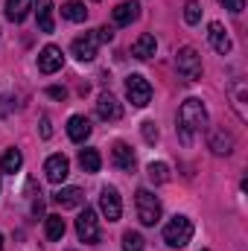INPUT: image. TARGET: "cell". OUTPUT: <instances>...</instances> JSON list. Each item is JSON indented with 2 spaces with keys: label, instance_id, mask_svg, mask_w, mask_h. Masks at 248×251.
<instances>
[{
  "label": "cell",
  "instance_id": "obj_6",
  "mask_svg": "<svg viewBox=\"0 0 248 251\" xmlns=\"http://www.w3.org/2000/svg\"><path fill=\"white\" fill-rule=\"evenodd\" d=\"M76 234H79V240L82 243H99V219H97V213L91 210V207H85L82 213H79V219H76Z\"/></svg>",
  "mask_w": 248,
  "mask_h": 251
},
{
  "label": "cell",
  "instance_id": "obj_10",
  "mask_svg": "<svg viewBox=\"0 0 248 251\" xmlns=\"http://www.w3.org/2000/svg\"><path fill=\"white\" fill-rule=\"evenodd\" d=\"M62 64H64V56L56 44H47L38 53V70L41 73H56V70H62Z\"/></svg>",
  "mask_w": 248,
  "mask_h": 251
},
{
  "label": "cell",
  "instance_id": "obj_24",
  "mask_svg": "<svg viewBox=\"0 0 248 251\" xmlns=\"http://www.w3.org/2000/svg\"><path fill=\"white\" fill-rule=\"evenodd\" d=\"M21 167H24V155H21L18 149H9V152L0 158V170H3V173H12V176H15Z\"/></svg>",
  "mask_w": 248,
  "mask_h": 251
},
{
  "label": "cell",
  "instance_id": "obj_33",
  "mask_svg": "<svg viewBox=\"0 0 248 251\" xmlns=\"http://www.w3.org/2000/svg\"><path fill=\"white\" fill-rule=\"evenodd\" d=\"M47 94H50L53 100H64V97H67V91H64V88H50Z\"/></svg>",
  "mask_w": 248,
  "mask_h": 251
},
{
  "label": "cell",
  "instance_id": "obj_8",
  "mask_svg": "<svg viewBox=\"0 0 248 251\" xmlns=\"http://www.w3.org/2000/svg\"><path fill=\"white\" fill-rule=\"evenodd\" d=\"M97 44H99V38L94 35V32H85V35H79L76 41H73V56L79 59V62H94L97 59Z\"/></svg>",
  "mask_w": 248,
  "mask_h": 251
},
{
  "label": "cell",
  "instance_id": "obj_35",
  "mask_svg": "<svg viewBox=\"0 0 248 251\" xmlns=\"http://www.w3.org/2000/svg\"><path fill=\"white\" fill-rule=\"evenodd\" d=\"M201 251H207V249H201Z\"/></svg>",
  "mask_w": 248,
  "mask_h": 251
},
{
  "label": "cell",
  "instance_id": "obj_14",
  "mask_svg": "<svg viewBox=\"0 0 248 251\" xmlns=\"http://www.w3.org/2000/svg\"><path fill=\"white\" fill-rule=\"evenodd\" d=\"M111 161H114V167H117V170L131 173V170H134V152H131V146L123 143V140H117V143H114V149H111Z\"/></svg>",
  "mask_w": 248,
  "mask_h": 251
},
{
  "label": "cell",
  "instance_id": "obj_12",
  "mask_svg": "<svg viewBox=\"0 0 248 251\" xmlns=\"http://www.w3.org/2000/svg\"><path fill=\"white\" fill-rule=\"evenodd\" d=\"M97 114H99V120L114 123V120H120V117H123V105H120L111 94H102V97L97 100Z\"/></svg>",
  "mask_w": 248,
  "mask_h": 251
},
{
  "label": "cell",
  "instance_id": "obj_27",
  "mask_svg": "<svg viewBox=\"0 0 248 251\" xmlns=\"http://www.w3.org/2000/svg\"><path fill=\"white\" fill-rule=\"evenodd\" d=\"M184 21L187 24H198V21H201V3H198V0H187Z\"/></svg>",
  "mask_w": 248,
  "mask_h": 251
},
{
  "label": "cell",
  "instance_id": "obj_34",
  "mask_svg": "<svg viewBox=\"0 0 248 251\" xmlns=\"http://www.w3.org/2000/svg\"><path fill=\"white\" fill-rule=\"evenodd\" d=\"M0 251H3V237H0Z\"/></svg>",
  "mask_w": 248,
  "mask_h": 251
},
{
  "label": "cell",
  "instance_id": "obj_28",
  "mask_svg": "<svg viewBox=\"0 0 248 251\" xmlns=\"http://www.w3.org/2000/svg\"><path fill=\"white\" fill-rule=\"evenodd\" d=\"M140 131H143V140L146 143H158V128H155L152 120H146V123L140 126Z\"/></svg>",
  "mask_w": 248,
  "mask_h": 251
},
{
  "label": "cell",
  "instance_id": "obj_21",
  "mask_svg": "<svg viewBox=\"0 0 248 251\" xmlns=\"http://www.w3.org/2000/svg\"><path fill=\"white\" fill-rule=\"evenodd\" d=\"M79 164H82L85 173H99V167H102V155H99L97 149H82V152H79Z\"/></svg>",
  "mask_w": 248,
  "mask_h": 251
},
{
  "label": "cell",
  "instance_id": "obj_1",
  "mask_svg": "<svg viewBox=\"0 0 248 251\" xmlns=\"http://www.w3.org/2000/svg\"><path fill=\"white\" fill-rule=\"evenodd\" d=\"M204 128H207V111H204L201 100H187L178 108V134H181V140L190 143L193 134L204 131Z\"/></svg>",
  "mask_w": 248,
  "mask_h": 251
},
{
  "label": "cell",
  "instance_id": "obj_31",
  "mask_svg": "<svg viewBox=\"0 0 248 251\" xmlns=\"http://www.w3.org/2000/svg\"><path fill=\"white\" fill-rule=\"evenodd\" d=\"M41 137H44V140L53 137V123H50V117H41Z\"/></svg>",
  "mask_w": 248,
  "mask_h": 251
},
{
  "label": "cell",
  "instance_id": "obj_5",
  "mask_svg": "<svg viewBox=\"0 0 248 251\" xmlns=\"http://www.w3.org/2000/svg\"><path fill=\"white\" fill-rule=\"evenodd\" d=\"M175 67H178V73L184 76L187 82L201 79V56H198V50L196 47H181L175 53Z\"/></svg>",
  "mask_w": 248,
  "mask_h": 251
},
{
  "label": "cell",
  "instance_id": "obj_19",
  "mask_svg": "<svg viewBox=\"0 0 248 251\" xmlns=\"http://www.w3.org/2000/svg\"><path fill=\"white\" fill-rule=\"evenodd\" d=\"M137 15H140V6L134 0H125V3H120L114 9V24L117 26H128L131 21H137Z\"/></svg>",
  "mask_w": 248,
  "mask_h": 251
},
{
  "label": "cell",
  "instance_id": "obj_29",
  "mask_svg": "<svg viewBox=\"0 0 248 251\" xmlns=\"http://www.w3.org/2000/svg\"><path fill=\"white\" fill-rule=\"evenodd\" d=\"M243 100H246V85L237 82V85H234V105L240 108V117H246V114H243Z\"/></svg>",
  "mask_w": 248,
  "mask_h": 251
},
{
  "label": "cell",
  "instance_id": "obj_26",
  "mask_svg": "<svg viewBox=\"0 0 248 251\" xmlns=\"http://www.w3.org/2000/svg\"><path fill=\"white\" fill-rule=\"evenodd\" d=\"M143 246H146V240H143L137 231H125L123 234V249L125 251H143Z\"/></svg>",
  "mask_w": 248,
  "mask_h": 251
},
{
  "label": "cell",
  "instance_id": "obj_11",
  "mask_svg": "<svg viewBox=\"0 0 248 251\" xmlns=\"http://www.w3.org/2000/svg\"><path fill=\"white\" fill-rule=\"evenodd\" d=\"M207 38H210V44H213V50L219 53V56H228L231 53V38H228V29L219 24V21H213L210 26H207Z\"/></svg>",
  "mask_w": 248,
  "mask_h": 251
},
{
  "label": "cell",
  "instance_id": "obj_32",
  "mask_svg": "<svg viewBox=\"0 0 248 251\" xmlns=\"http://www.w3.org/2000/svg\"><path fill=\"white\" fill-rule=\"evenodd\" d=\"M97 38H99V41H111V38H114V29L102 26V29H97Z\"/></svg>",
  "mask_w": 248,
  "mask_h": 251
},
{
  "label": "cell",
  "instance_id": "obj_30",
  "mask_svg": "<svg viewBox=\"0 0 248 251\" xmlns=\"http://www.w3.org/2000/svg\"><path fill=\"white\" fill-rule=\"evenodd\" d=\"M225 9H231V12H243L246 9V0H219Z\"/></svg>",
  "mask_w": 248,
  "mask_h": 251
},
{
  "label": "cell",
  "instance_id": "obj_2",
  "mask_svg": "<svg viewBox=\"0 0 248 251\" xmlns=\"http://www.w3.org/2000/svg\"><path fill=\"white\" fill-rule=\"evenodd\" d=\"M190 240H193V222L187 216H173L164 225V243L170 249H184Z\"/></svg>",
  "mask_w": 248,
  "mask_h": 251
},
{
  "label": "cell",
  "instance_id": "obj_22",
  "mask_svg": "<svg viewBox=\"0 0 248 251\" xmlns=\"http://www.w3.org/2000/svg\"><path fill=\"white\" fill-rule=\"evenodd\" d=\"M44 231H47V240L59 243L64 237V231H67V225H64L62 216H47V219H44Z\"/></svg>",
  "mask_w": 248,
  "mask_h": 251
},
{
  "label": "cell",
  "instance_id": "obj_17",
  "mask_svg": "<svg viewBox=\"0 0 248 251\" xmlns=\"http://www.w3.org/2000/svg\"><path fill=\"white\" fill-rule=\"evenodd\" d=\"M53 201H56L59 207H82V204H85V193L79 187H62L53 196Z\"/></svg>",
  "mask_w": 248,
  "mask_h": 251
},
{
  "label": "cell",
  "instance_id": "obj_25",
  "mask_svg": "<svg viewBox=\"0 0 248 251\" xmlns=\"http://www.w3.org/2000/svg\"><path fill=\"white\" fill-rule=\"evenodd\" d=\"M146 173H149V178H152L155 184H167V181H170V167H167L164 161H152V164L146 167Z\"/></svg>",
  "mask_w": 248,
  "mask_h": 251
},
{
  "label": "cell",
  "instance_id": "obj_15",
  "mask_svg": "<svg viewBox=\"0 0 248 251\" xmlns=\"http://www.w3.org/2000/svg\"><path fill=\"white\" fill-rule=\"evenodd\" d=\"M155 50H158V41H155V35H149V32H143L134 44H131V56L134 59H152L155 56Z\"/></svg>",
  "mask_w": 248,
  "mask_h": 251
},
{
  "label": "cell",
  "instance_id": "obj_13",
  "mask_svg": "<svg viewBox=\"0 0 248 251\" xmlns=\"http://www.w3.org/2000/svg\"><path fill=\"white\" fill-rule=\"evenodd\" d=\"M67 137H70L73 143H85V140L91 137V120L82 117V114H73V117L67 120Z\"/></svg>",
  "mask_w": 248,
  "mask_h": 251
},
{
  "label": "cell",
  "instance_id": "obj_4",
  "mask_svg": "<svg viewBox=\"0 0 248 251\" xmlns=\"http://www.w3.org/2000/svg\"><path fill=\"white\" fill-rule=\"evenodd\" d=\"M134 204H137V219H140L143 225H155V222L161 219V201H158L155 193H149V190H137Z\"/></svg>",
  "mask_w": 248,
  "mask_h": 251
},
{
  "label": "cell",
  "instance_id": "obj_20",
  "mask_svg": "<svg viewBox=\"0 0 248 251\" xmlns=\"http://www.w3.org/2000/svg\"><path fill=\"white\" fill-rule=\"evenodd\" d=\"M32 9V0H6V18L12 24H21Z\"/></svg>",
  "mask_w": 248,
  "mask_h": 251
},
{
  "label": "cell",
  "instance_id": "obj_18",
  "mask_svg": "<svg viewBox=\"0 0 248 251\" xmlns=\"http://www.w3.org/2000/svg\"><path fill=\"white\" fill-rule=\"evenodd\" d=\"M210 149H213V155H231L234 152V137L225 128H216V131H210Z\"/></svg>",
  "mask_w": 248,
  "mask_h": 251
},
{
  "label": "cell",
  "instance_id": "obj_9",
  "mask_svg": "<svg viewBox=\"0 0 248 251\" xmlns=\"http://www.w3.org/2000/svg\"><path fill=\"white\" fill-rule=\"evenodd\" d=\"M44 173H47V181L50 184H62L64 178L70 176V161L64 155H50L47 164H44Z\"/></svg>",
  "mask_w": 248,
  "mask_h": 251
},
{
  "label": "cell",
  "instance_id": "obj_23",
  "mask_svg": "<svg viewBox=\"0 0 248 251\" xmlns=\"http://www.w3.org/2000/svg\"><path fill=\"white\" fill-rule=\"evenodd\" d=\"M62 15L67 21H73V24H82V21L88 18V9H85V3H79V0H70V3L62 6Z\"/></svg>",
  "mask_w": 248,
  "mask_h": 251
},
{
  "label": "cell",
  "instance_id": "obj_16",
  "mask_svg": "<svg viewBox=\"0 0 248 251\" xmlns=\"http://www.w3.org/2000/svg\"><path fill=\"white\" fill-rule=\"evenodd\" d=\"M35 3V15H38V26L41 32H53L56 21H53V0H32Z\"/></svg>",
  "mask_w": 248,
  "mask_h": 251
},
{
  "label": "cell",
  "instance_id": "obj_7",
  "mask_svg": "<svg viewBox=\"0 0 248 251\" xmlns=\"http://www.w3.org/2000/svg\"><path fill=\"white\" fill-rule=\"evenodd\" d=\"M99 210L105 213L108 222H117V219H120L123 201H120V193H117L114 187H102V193H99Z\"/></svg>",
  "mask_w": 248,
  "mask_h": 251
},
{
  "label": "cell",
  "instance_id": "obj_3",
  "mask_svg": "<svg viewBox=\"0 0 248 251\" xmlns=\"http://www.w3.org/2000/svg\"><path fill=\"white\" fill-rule=\"evenodd\" d=\"M125 97H128V102H131L134 108H146V105L152 102V85L146 82V76L131 73V76L125 79Z\"/></svg>",
  "mask_w": 248,
  "mask_h": 251
}]
</instances>
